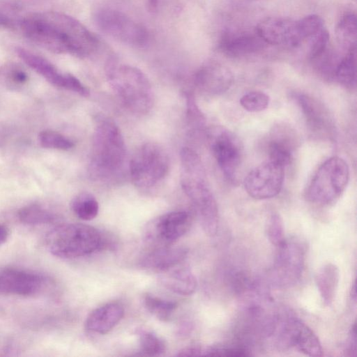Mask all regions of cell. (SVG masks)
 I'll return each mask as SVG.
<instances>
[{
	"mask_svg": "<svg viewBox=\"0 0 357 357\" xmlns=\"http://www.w3.org/2000/svg\"><path fill=\"white\" fill-rule=\"evenodd\" d=\"M95 22L102 32L123 44L142 47L149 40L146 29L119 10L100 9L95 15Z\"/></svg>",
	"mask_w": 357,
	"mask_h": 357,
	"instance_id": "30bf717a",
	"label": "cell"
},
{
	"mask_svg": "<svg viewBox=\"0 0 357 357\" xmlns=\"http://www.w3.org/2000/svg\"><path fill=\"white\" fill-rule=\"evenodd\" d=\"M251 353L243 344H214L203 349L202 356H248Z\"/></svg>",
	"mask_w": 357,
	"mask_h": 357,
	"instance_id": "836d02e7",
	"label": "cell"
},
{
	"mask_svg": "<svg viewBox=\"0 0 357 357\" xmlns=\"http://www.w3.org/2000/svg\"><path fill=\"white\" fill-rule=\"evenodd\" d=\"M47 284L43 275L27 270L7 268L0 271V294L31 296L40 294Z\"/></svg>",
	"mask_w": 357,
	"mask_h": 357,
	"instance_id": "4fadbf2b",
	"label": "cell"
},
{
	"mask_svg": "<svg viewBox=\"0 0 357 357\" xmlns=\"http://www.w3.org/2000/svg\"><path fill=\"white\" fill-rule=\"evenodd\" d=\"M13 26V23L10 18L0 12V31L10 29Z\"/></svg>",
	"mask_w": 357,
	"mask_h": 357,
	"instance_id": "f35d334b",
	"label": "cell"
},
{
	"mask_svg": "<svg viewBox=\"0 0 357 357\" xmlns=\"http://www.w3.org/2000/svg\"><path fill=\"white\" fill-rule=\"evenodd\" d=\"M40 144L46 149L68 150L73 147V142L56 131L45 130L38 135Z\"/></svg>",
	"mask_w": 357,
	"mask_h": 357,
	"instance_id": "1f68e13d",
	"label": "cell"
},
{
	"mask_svg": "<svg viewBox=\"0 0 357 357\" xmlns=\"http://www.w3.org/2000/svg\"><path fill=\"white\" fill-rule=\"evenodd\" d=\"M273 336L278 349H295L309 356H321L323 350L314 332L298 317L286 314L278 317Z\"/></svg>",
	"mask_w": 357,
	"mask_h": 357,
	"instance_id": "ba28073f",
	"label": "cell"
},
{
	"mask_svg": "<svg viewBox=\"0 0 357 357\" xmlns=\"http://www.w3.org/2000/svg\"><path fill=\"white\" fill-rule=\"evenodd\" d=\"M203 348L198 344H192L180 349L176 354L177 356H202Z\"/></svg>",
	"mask_w": 357,
	"mask_h": 357,
	"instance_id": "74e56055",
	"label": "cell"
},
{
	"mask_svg": "<svg viewBox=\"0 0 357 357\" xmlns=\"http://www.w3.org/2000/svg\"><path fill=\"white\" fill-rule=\"evenodd\" d=\"M356 327L354 323L350 330L347 340L344 346V352L346 356H356Z\"/></svg>",
	"mask_w": 357,
	"mask_h": 357,
	"instance_id": "8d00e7d4",
	"label": "cell"
},
{
	"mask_svg": "<svg viewBox=\"0 0 357 357\" xmlns=\"http://www.w3.org/2000/svg\"><path fill=\"white\" fill-rule=\"evenodd\" d=\"M16 53L35 72L52 84L63 88L80 96L86 91V87L76 77L69 73H61L50 61L22 47L16 48Z\"/></svg>",
	"mask_w": 357,
	"mask_h": 357,
	"instance_id": "5bb4252c",
	"label": "cell"
},
{
	"mask_svg": "<svg viewBox=\"0 0 357 357\" xmlns=\"http://www.w3.org/2000/svg\"><path fill=\"white\" fill-rule=\"evenodd\" d=\"M191 224L188 212H169L149 221L143 229L142 238L153 248L172 245L190 229Z\"/></svg>",
	"mask_w": 357,
	"mask_h": 357,
	"instance_id": "8fae6325",
	"label": "cell"
},
{
	"mask_svg": "<svg viewBox=\"0 0 357 357\" xmlns=\"http://www.w3.org/2000/svg\"><path fill=\"white\" fill-rule=\"evenodd\" d=\"M277 130L268 144L269 160L284 167L291 160L292 151L296 145V137L290 129L281 128Z\"/></svg>",
	"mask_w": 357,
	"mask_h": 357,
	"instance_id": "603a6c76",
	"label": "cell"
},
{
	"mask_svg": "<svg viewBox=\"0 0 357 357\" xmlns=\"http://www.w3.org/2000/svg\"><path fill=\"white\" fill-rule=\"evenodd\" d=\"M160 283L169 291L182 296L192 294L197 287V279L190 268L180 264L160 273Z\"/></svg>",
	"mask_w": 357,
	"mask_h": 357,
	"instance_id": "7402d4cb",
	"label": "cell"
},
{
	"mask_svg": "<svg viewBox=\"0 0 357 357\" xmlns=\"http://www.w3.org/2000/svg\"><path fill=\"white\" fill-rule=\"evenodd\" d=\"M23 35L54 54L86 57L99 47L97 37L82 22L59 11L32 13L20 22Z\"/></svg>",
	"mask_w": 357,
	"mask_h": 357,
	"instance_id": "6da1fadb",
	"label": "cell"
},
{
	"mask_svg": "<svg viewBox=\"0 0 357 357\" xmlns=\"http://www.w3.org/2000/svg\"><path fill=\"white\" fill-rule=\"evenodd\" d=\"M124 315L123 306L117 302H111L93 310L87 316L84 326L91 333L106 334L112 330Z\"/></svg>",
	"mask_w": 357,
	"mask_h": 357,
	"instance_id": "ffe728a7",
	"label": "cell"
},
{
	"mask_svg": "<svg viewBox=\"0 0 357 357\" xmlns=\"http://www.w3.org/2000/svg\"><path fill=\"white\" fill-rule=\"evenodd\" d=\"M46 245L54 256L73 259L89 255L108 245L107 238L96 228L84 224H62L47 234Z\"/></svg>",
	"mask_w": 357,
	"mask_h": 357,
	"instance_id": "5b68a950",
	"label": "cell"
},
{
	"mask_svg": "<svg viewBox=\"0 0 357 357\" xmlns=\"http://www.w3.org/2000/svg\"><path fill=\"white\" fill-rule=\"evenodd\" d=\"M349 179L347 162L333 156L317 170L305 193L306 199L314 204L326 206L337 201L344 191Z\"/></svg>",
	"mask_w": 357,
	"mask_h": 357,
	"instance_id": "8992f818",
	"label": "cell"
},
{
	"mask_svg": "<svg viewBox=\"0 0 357 357\" xmlns=\"http://www.w3.org/2000/svg\"><path fill=\"white\" fill-rule=\"evenodd\" d=\"M144 304L151 314L162 321H169L177 308L176 302L150 294L144 295Z\"/></svg>",
	"mask_w": 357,
	"mask_h": 357,
	"instance_id": "83f0119b",
	"label": "cell"
},
{
	"mask_svg": "<svg viewBox=\"0 0 357 357\" xmlns=\"http://www.w3.org/2000/svg\"><path fill=\"white\" fill-rule=\"evenodd\" d=\"M301 43H303L324 28L323 19L317 15H309L296 20Z\"/></svg>",
	"mask_w": 357,
	"mask_h": 357,
	"instance_id": "4dcf8cb0",
	"label": "cell"
},
{
	"mask_svg": "<svg viewBox=\"0 0 357 357\" xmlns=\"http://www.w3.org/2000/svg\"><path fill=\"white\" fill-rule=\"evenodd\" d=\"M188 250L181 246H165L153 248L140 260V266L146 270L161 273L181 264Z\"/></svg>",
	"mask_w": 357,
	"mask_h": 357,
	"instance_id": "d6986e66",
	"label": "cell"
},
{
	"mask_svg": "<svg viewBox=\"0 0 357 357\" xmlns=\"http://www.w3.org/2000/svg\"><path fill=\"white\" fill-rule=\"evenodd\" d=\"M141 352L146 356H160L166 349L162 339L153 332L146 329H139L137 331Z\"/></svg>",
	"mask_w": 357,
	"mask_h": 357,
	"instance_id": "f546056e",
	"label": "cell"
},
{
	"mask_svg": "<svg viewBox=\"0 0 357 357\" xmlns=\"http://www.w3.org/2000/svg\"><path fill=\"white\" fill-rule=\"evenodd\" d=\"M107 81L123 104L134 114H146L152 108L153 94L146 75L139 68L119 63L112 56L105 65Z\"/></svg>",
	"mask_w": 357,
	"mask_h": 357,
	"instance_id": "3957f363",
	"label": "cell"
},
{
	"mask_svg": "<svg viewBox=\"0 0 357 357\" xmlns=\"http://www.w3.org/2000/svg\"><path fill=\"white\" fill-rule=\"evenodd\" d=\"M17 216L22 222L31 225L49 224L56 220L54 213L38 204L22 207L19 210Z\"/></svg>",
	"mask_w": 357,
	"mask_h": 357,
	"instance_id": "f1b7e54d",
	"label": "cell"
},
{
	"mask_svg": "<svg viewBox=\"0 0 357 357\" xmlns=\"http://www.w3.org/2000/svg\"><path fill=\"white\" fill-rule=\"evenodd\" d=\"M340 281V270L333 263L323 265L315 275V283L326 305H331L336 296Z\"/></svg>",
	"mask_w": 357,
	"mask_h": 357,
	"instance_id": "cb8c5ba5",
	"label": "cell"
},
{
	"mask_svg": "<svg viewBox=\"0 0 357 357\" xmlns=\"http://www.w3.org/2000/svg\"><path fill=\"white\" fill-rule=\"evenodd\" d=\"M126 158V146L117 125L108 118L98 120L93 139L89 173L95 180H106L117 174Z\"/></svg>",
	"mask_w": 357,
	"mask_h": 357,
	"instance_id": "277c9868",
	"label": "cell"
},
{
	"mask_svg": "<svg viewBox=\"0 0 357 357\" xmlns=\"http://www.w3.org/2000/svg\"><path fill=\"white\" fill-rule=\"evenodd\" d=\"M9 233L8 227L5 225L0 224V246L7 241Z\"/></svg>",
	"mask_w": 357,
	"mask_h": 357,
	"instance_id": "ab89813d",
	"label": "cell"
},
{
	"mask_svg": "<svg viewBox=\"0 0 357 357\" xmlns=\"http://www.w3.org/2000/svg\"><path fill=\"white\" fill-rule=\"evenodd\" d=\"M5 75L8 82L16 86L23 85L28 80L26 72L17 66H10L6 70Z\"/></svg>",
	"mask_w": 357,
	"mask_h": 357,
	"instance_id": "d590c367",
	"label": "cell"
},
{
	"mask_svg": "<svg viewBox=\"0 0 357 357\" xmlns=\"http://www.w3.org/2000/svg\"><path fill=\"white\" fill-rule=\"evenodd\" d=\"M266 45L255 31L254 33H230L222 37L219 47L225 54L236 57L257 53Z\"/></svg>",
	"mask_w": 357,
	"mask_h": 357,
	"instance_id": "44dd1931",
	"label": "cell"
},
{
	"mask_svg": "<svg viewBox=\"0 0 357 357\" xmlns=\"http://www.w3.org/2000/svg\"><path fill=\"white\" fill-rule=\"evenodd\" d=\"M256 33L266 45L288 47L300 46L296 20L282 17H269L261 20Z\"/></svg>",
	"mask_w": 357,
	"mask_h": 357,
	"instance_id": "2e32d148",
	"label": "cell"
},
{
	"mask_svg": "<svg viewBox=\"0 0 357 357\" xmlns=\"http://www.w3.org/2000/svg\"><path fill=\"white\" fill-rule=\"evenodd\" d=\"M334 78L342 86L352 89L356 83V49L347 52L340 59Z\"/></svg>",
	"mask_w": 357,
	"mask_h": 357,
	"instance_id": "484cf974",
	"label": "cell"
},
{
	"mask_svg": "<svg viewBox=\"0 0 357 357\" xmlns=\"http://www.w3.org/2000/svg\"><path fill=\"white\" fill-rule=\"evenodd\" d=\"M181 161L182 188L198 215L203 231L207 236H214L218 229V208L207 185L202 160L194 151L184 148Z\"/></svg>",
	"mask_w": 357,
	"mask_h": 357,
	"instance_id": "7a4b0ae2",
	"label": "cell"
},
{
	"mask_svg": "<svg viewBox=\"0 0 357 357\" xmlns=\"http://www.w3.org/2000/svg\"><path fill=\"white\" fill-rule=\"evenodd\" d=\"M266 235L269 242L276 248L285 241L283 220L280 214L273 213L266 223Z\"/></svg>",
	"mask_w": 357,
	"mask_h": 357,
	"instance_id": "d6a6232c",
	"label": "cell"
},
{
	"mask_svg": "<svg viewBox=\"0 0 357 357\" xmlns=\"http://www.w3.org/2000/svg\"><path fill=\"white\" fill-rule=\"evenodd\" d=\"M357 25L354 13H347L338 22L335 36L339 45L347 52L356 49Z\"/></svg>",
	"mask_w": 357,
	"mask_h": 357,
	"instance_id": "d4e9b609",
	"label": "cell"
},
{
	"mask_svg": "<svg viewBox=\"0 0 357 357\" xmlns=\"http://www.w3.org/2000/svg\"><path fill=\"white\" fill-rule=\"evenodd\" d=\"M305 250L302 243L285 239L277 247V252L269 273L271 284L278 289L295 286L302 278Z\"/></svg>",
	"mask_w": 357,
	"mask_h": 357,
	"instance_id": "9c48e42d",
	"label": "cell"
},
{
	"mask_svg": "<svg viewBox=\"0 0 357 357\" xmlns=\"http://www.w3.org/2000/svg\"><path fill=\"white\" fill-rule=\"evenodd\" d=\"M195 81L197 86L204 91L221 94L231 87L234 77L227 67L218 63H211L197 72Z\"/></svg>",
	"mask_w": 357,
	"mask_h": 357,
	"instance_id": "ac0fdd59",
	"label": "cell"
},
{
	"mask_svg": "<svg viewBox=\"0 0 357 357\" xmlns=\"http://www.w3.org/2000/svg\"><path fill=\"white\" fill-rule=\"evenodd\" d=\"M270 101L269 96L262 91H254L243 95L240 104L248 112H258L266 109Z\"/></svg>",
	"mask_w": 357,
	"mask_h": 357,
	"instance_id": "e575fe53",
	"label": "cell"
},
{
	"mask_svg": "<svg viewBox=\"0 0 357 357\" xmlns=\"http://www.w3.org/2000/svg\"><path fill=\"white\" fill-rule=\"evenodd\" d=\"M211 149L224 175L234 181L242 156L239 139L230 131L218 129L213 137Z\"/></svg>",
	"mask_w": 357,
	"mask_h": 357,
	"instance_id": "9a60e30c",
	"label": "cell"
},
{
	"mask_svg": "<svg viewBox=\"0 0 357 357\" xmlns=\"http://www.w3.org/2000/svg\"><path fill=\"white\" fill-rule=\"evenodd\" d=\"M293 98L296 101L311 130L318 134L330 135L333 129V121L325 107L317 99L304 94L294 93Z\"/></svg>",
	"mask_w": 357,
	"mask_h": 357,
	"instance_id": "e0dca14e",
	"label": "cell"
},
{
	"mask_svg": "<svg viewBox=\"0 0 357 357\" xmlns=\"http://www.w3.org/2000/svg\"><path fill=\"white\" fill-rule=\"evenodd\" d=\"M169 168V157L164 149L151 142L137 149L130 162L132 181L140 188L157 185L167 176Z\"/></svg>",
	"mask_w": 357,
	"mask_h": 357,
	"instance_id": "52a82bcc",
	"label": "cell"
},
{
	"mask_svg": "<svg viewBox=\"0 0 357 357\" xmlns=\"http://www.w3.org/2000/svg\"><path fill=\"white\" fill-rule=\"evenodd\" d=\"M284 167L270 160L252 169L244 180L247 193L256 199L275 197L282 190Z\"/></svg>",
	"mask_w": 357,
	"mask_h": 357,
	"instance_id": "7c38bea8",
	"label": "cell"
},
{
	"mask_svg": "<svg viewBox=\"0 0 357 357\" xmlns=\"http://www.w3.org/2000/svg\"><path fill=\"white\" fill-rule=\"evenodd\" d=\"M70 206L75 215L84 221L94 219L99 211L98 201L93 195L88 192H82L75 197Z\"/></svg>",
	"mask_w": 357,
	"mask_h": 357,
	"instance_id": "4316f807",
	"label": "cell"
}]
</instances>
